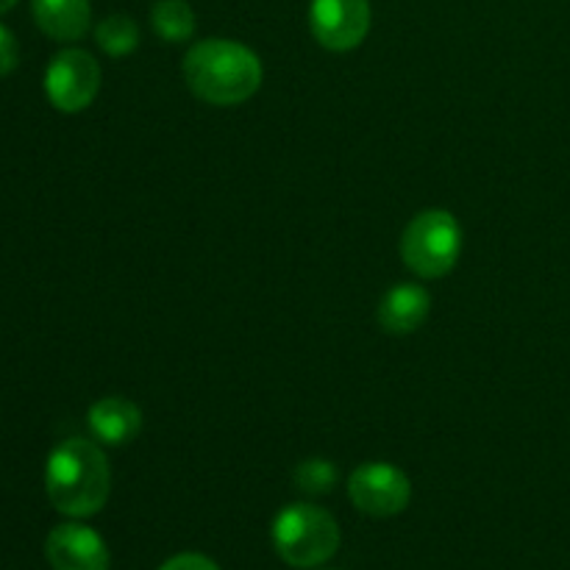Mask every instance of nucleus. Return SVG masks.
<instances>
[{
    "label": "nucleus",
    "instance_id": "f257e3e1",
    "mask_svg": "<svg viewBox=\"0 0 570 570\" xmlns=\"http://www.w3.org/2000/svg\"><path fill=\"white\" fill-rule=\"evenodd\" d=\"M45 493L56 512L67 518H92L111 493V468L104 451L83 438L56 445L45 465Z\"/></svg>",
    "mask_w": 570,
    "mask_h": 570
},
{
    "label": "nucleus",
    "instance_id": "f03ea898",
    "mask_svg": "<svg viewBox=\"0 0 570 570\" xmlns=\"http://www.w3.org/2000/svg\"><path fill=\"white\" fill-rule=\"evenodd\" d=\"M184 78L204 104L237 106L259 92L262 61L234 39H200L184 56Z\"/></svg>",
    "mask_w": 570,
    "mask_h": 570
},
{
    "label": "nucleus",
    "instance_id": "7ed1b4c3",
    "mask_svg": "<svg viewBox=\"0 0 570 570\" xmlns=\"http://www.w3.org/2000/svg\"><path fill=\"white\" fill-rule=\"evenodd\" d=\"M273 546L293 568H317L340 549V527L323 507L298 501L284 507L273 521Z\"/></svg>",
    "mask_w": 570,
    "mask_h": 570
},
{
    "label": "nucleus",
    "instance_id": "20e7f679",
    "mask_svg": "<svg viewBox=\"0 0 570 570\" xmlns=\"http://www.w3.org/2000/svg\"><path fill=\"white\" fill-rule=\"evenodd\" d=\"M404 265L421 278H443L462 256V226L449 209H426L410 220L401 237Z\"/></svg>",
    "mask_w": 570,
    "mask_h": 570
},
{
    "label": "nucleus",
    "instance_id": "39448f33",
    "mask_svg": "<svg viewBox=\"0 0 570 570\" xmlns=\"http://www.w3.org/2000/svg\"><path fill=\"white\" fill-rule=\"evenodd\" d=\"M100 89V65L81 48H65L45 70V95L50 106L65 115H78L92 106Z\"/></svg>",
    "mask_w": 570,
    "mask_h": 570
},
{
    "label": "nucleus",
    "instance_id": "423d86ee",
    "mask_svg": "<svg viewBox=\"0 0 570 570\" xmlns=\"http://www.w3.org/2000/svg\"><path fill=\"white\" fill-rule=\"evenodd\" d=\"M348 499L365 515L393 518L410 507L412 484L390 462H365L348 476Z\"/></svg>",
    "mask_w": 570,
    "mask_h": 570
},
{
    "label": "nucleus",
    "instance_id": "0eeeda50",
    "mask_svg": "<svg viewBox=\"0 0 570 570\" xmlns=\"http://www.w3.org/2000/svg\"><path fill=\"white\" fill-rule=\"evenodd\" d=\"M309 28L334 53L360 48L371 31V0H312Z\"/></svg>",
    "mask_w": 570,
    "mask_h": 570
},
{
    "label": "nucleus",
    "instance_id": "6e6552de",
    "mask_svg": "<svg viewBox=\"0 0 570 570\" xmlns=\"http://www.w3.org/2000/svg\"><path fill=\"white\" fill-rule=\"evenodd\" d=\"M45 557L53 570H109L111 566L104 538L83 523H59L50 529Z\"/></svg>",
    "mask_w": 570,
    "mask_h": 570
},
{
    "label": "nucleus",
    "instance_id": "1a4fd4ad",
    "mask_svg": "<svg viewBox=\"0 0 570 570\" xmlns=\"http://www.w3.org/2000/svg\"><path fill=\"white\" fill-rule=\"evenodd\" d=\"M429 309H432V298H429L426 289L421 284L404 282L384 293V298L379 301L376 321L387 334L404 337V334L417 332L426 323Z\"/></svg>",
    "mask_w": 570,
    "mask_h": 570
},
{
    "label": "nucleus",
    "instance_id": "9d476101",
    "mask_svg": "<svg viewBox=\"0 0 570 570\" xmlns=\"http://www.w3.org/2000/svg\"><path fill=\"white\" fill-rule=\"evenodd\" d=\"M87 423L100 443L117 449V445H126L137 438L139 429H142V412L134 401L109 395V399H100L89 406Z\"/></svg>",
    "mask_w": 570,
    "mask_h": 570
},
{
    "label": "nucleus",
    "instance_id": "9b49d317",
    "mask_svg": "<svg viewBox=\"0 0 570 570\" xmlns=\"http://www.w3.org/2000/svg\"><path fill=\"white\" fill-rule=\"evenodd\" d=\"M33 22L56 42H76L89 31L92 6L89 0H31Z\"/></svg>",
    "mask_w": 570,
    "mask_h": 570
},
{
    "label": "nucleus",
    "instance_id": "f8f14e48",
    "mask_svg": "<svg viewBox=\"0 0 570 570\" xmlns=\"http://www.w3.org/2000/svg\"><path fill=\"white\" fill-rule=\"evenodd\" d=\"M150 26L165 42H187L195 33V11L187 0H156Z\"/></svg>",
    "mask_w": 570,
    "mask_h": 570
},
{
    "label": "nucleus",
    "instance_id": "ddd939ff",
    "mask_svg": "<svg viewBox=\"0 0 570 570\" xmlns=\"http://www.w3.org/2000/svg\"><path fill=\"white\" fill-rule=\"evenodd\" d=\"M95 42L106 56L120 59L139 48V26L126 14H109L95 28Z\"/></svg>",
    "mask_w": 570,
    "mask_h": 570
},
{
    "label": "nucleus",
    "instance_id": "4468645a",
    "mask_svg": "<svg viewBox=\"0 0 570 570\" xmlns=\"http://www.w3.org/2000/svg\"><path fill=\"white\" fill-rule=\"evenodd\" d=\"M293 479H295V488H298L301 493L326 495V493H332L334 488H337L340 473H337V468L332 465V462L315 456V460L298 462V468L293 471Z\"/></svg>",
    "mask_w": 570,
    "mask_h": 570
},
{
    "label": "nucleus",
    "instance_id": "2eb2a0df",
    "mask_svg": "<svg viewBox=\"0 0 570 570\" xmlns=\"http://www.w3.org/2000/svg\"><path fill=\"white\" fill-rule=\"evenodd\" d=\"M17 65H20V45L14 33L0 22V78L14 72Z\"/></svg>",
    "mask_w": 570,
    "mask_h": 570
},
{
    "label": "nucleus",
    "instance_id": "dca6fc26",
    "mask_svg": "<svg viewBox=\"0 0 570 570\" xmlns=\"http://www.w3.org/2000/svg\"><path fill=\"white\" fill-rule=\"evenodd\" d=\"M159 570H220L215 560H209L206 554H195V551H184V554L170 557L167 562H161Z\"/></svg>",
    "mask_w": 570,
    "mask_h": 570
},
{
    "label": "nucleus",
    "instance_id": "f3484780",
    "mask_svg": "<svg viewBox=\"0 0 570 570\" xmlns=\"http://www.w3.org/2000/svg\"><path fill=\"white\" fill-rule=\"evenodd\" d=\"M17 0H0V14H6L9 9H14Z\"/></svg>",
    "mask_w": 570,
    "mask_h": 570
}]
</instances>
